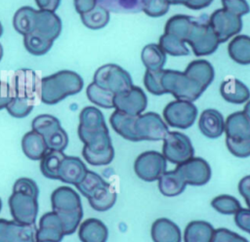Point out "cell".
Segmentation results:
<instances>
[{
    "label": "cell",
    "mask_w": 250,
    "mask_h": 242,
    "mask_svg": "<svg viewBox=\"0 0 250 242\" xmlns=\"http://www.w3.org/2000/svg\"><path fill=\"white\" fill-rule=\"evenodd\" d=\"M176 170L182 175L186 183L190 185H204L211 178L210 165L200 157H191L186 162L177 165Z\"/></svg>",
    "instance_id": "2e32d148"
},
{
    "label": "cell",
    "mask_w": 250,
    "mask_h": 242,
    "mask_svg": "<svg viewBox=\"0 0 250 242\" xmlns=\"http://www.w3.org/2000/svg\"><path fill=\"white\" fill-rule=\"evenodd\" d=\"M87 98L94 104L104 107V108H113V99L114 94L98 86L96 83L92 82L88 85L86 90Z\"/></svg>",
    "instance_id": "ab89813d"
},
{
    "label": "cell",
    "mask_w": 250,
    "mask_h": 242,
    "mask_svg": "<svg viewBox=\"0 0 250 242\" xmlns=\"http://www.w3.org/2000/svg\"><path fill=\"white\" fill-rule=\"evenodd\" d=\"M232 60L239 64H250V36L237 35L231 39L228 47Z\"/></svg>",
    "instance_id": "d6a6232c"
},
{
    "label": "cell",
    "mask_w": 250,
    "mask_h": 242,
    "mask_svg": "<svg viewBox=\"0 0 250 242\" xmlns=\"http://www.w3.org/2000/svg\"><path fill=\"white\" fill-rule=\"evenodd\" d=\"M79 139L84 143L82 155L90 165H108L113 160L114 148L108 130L100 131Z\"/></svg>",
    "instance_id": "277c9868"
},
{
    "label": "cell",
    "mask_w": 250,
    "mask_h": 242,
    "mask_svg": "<svg viewBox=\"0 0 250 242\" xmlns=\"http://www.w3.org/2000/svg\"><path fill=\"white\" fill-rule=\"evenodd\" d=\"M215 228L205 221H192L184 231V242H210Z\"/></svg>",
    "instance_id": "4dcf8cb0"
},
{
    "label": "cell",
    "mask_w": 250,
    "mask_h": 242,
    "mask_svg": "<svg viewBox=\"0 0 250 242\" xmlns=\"http://www.w3.org/2000/svg\"><path fill=\"white\" fill-rule=\"evenodd\" d=\"M134 131L138 141H160L169 133L166 123L155 112H146L138 115L135 121Z\"/></svg>",
    "instance_id": "4fadbf2b"
},
{
    "label": "cell",
    "mask_w": 250,
    "mask_h": 242,
    "mask_svg": "<svg viewBox=\"0 0 250 242\" xmlns=\"http://www.w3.org/2000/svg\"><path fill=\"white\" fill-rule=\"evenodd\" d=\"M64 235L63 224L56 212H48L40 218L36 242H61Z\"/></svg>",
    "instance_id": "d6986e66"
},
{
    "label": "cell",
    "mask_w": 250,
    "mask_h": 242,
    "mask_svg": "<svg viewBox=\"0 0 250 242\" xmlns=\"http://www.w3.org/2000/svg\"><path fill=\"white\" fill-rule=\"evenodd\" d=\"M234 222L241 230L250 234V209L240 208L234 214Z\"/></svg>",
    "instance_id": "816d5d0a"
},
{
    "label": "cell",
    "mask_w": 250,
    "mask_h": 242,
    "mask_svg": "<svg viewBox=\"0 0 250 242\" xmlns=\"http://www.w3.org/2000/svg\"><path fill=\"white\" fill-rule=\"evenodd\" d=\"M209 22L220 43L227 42L242 29L241 17L225 9L216 10L209 18Z\"/></svg>",
    "instance_id": "9a60e30c"
},
{
    "label": "cell",
    "mask_w": 250,
    "mask_h": 242,
    "mask_svg": "<svg viewBox=\"0 0 250 242\" xmlns=\"http://www.w3.org/2000/svg\"><path fill=\"white\" fill-rule=\"evenodd\" d=\"M148 0H97V4L108 12L135 14L144 10Z\"/></svg>",
    "instance_id": "836d02e7"
},
{
    "label": "cell",
    "mask_w": 250,
    "mask_h": 242,
    "mask_svg": "<svg viewBox=\"0 0 250 242\" xmlns=\"http://www.w3.org/2000/svg\"><path fill=\"white\" fill-rule=\"evenodd\" d=\"M226 144L235 157L250 156V121L243 111L233 112L225 122Z\"/></svg>",
    "instance_id": "3957f363"
},
{
    "label": "cell",
    "mask_w": 250,
    "mask_h": 242,
    "mask_svg": "<svg viewBox=\"0 0 250 242\" xmlns=\"http://www.w3.org/2000/svg\"><path fill=\"white\" fill-rule=\"evenodd\" d=\"M36 232L35 223L0 219V242H36Z\"/></svg>",
    "instance_id": "e0dca14e"
},
{
    "label": "cell",
    "mask_w": 250,
    "mask_h": 242,
    "mask_svg": "<svg viewBox=\"0 0 250 242\" xmlns=\"http://www.w3.org/2000/svg\"><path fill=\"white\" fill-rule=\"evenodd\" d=\"M137 116L138 115H130L120 110H115L110 115L109 122L113 130L122 138L131 141H138L134 131Z\"/></svg>",
    "instance_id": "f1b7e54d"
},
{
    "label": "cell",
    "mask_w": 250,
    "mask_h": 242,
    "mask_svg": "<svg viewBox=\"0 0 250 242\" xmlns=\"http://www.w3.org/2000/svg\"><path fill=\"white\" fill-rule=\"evenodd\" d=\"M31 128L44 138L49 149L63 151L66 148L68 144L67 134L55 116L50 114L38 115L32 120Z\"/></svg>",
    "instance_id": "ba28073f"
},
{
    "label": "cell",
    "mask_w": 250,
    "mask_h": 242,
    "mask_svg": "<svg viewBox=\"0 0 250 242\" xmlns=\"http://www.w3.org/2000/svg\"><path fill=\"white\" fill-rule=\"evenodd\" d=\"M193 17L186 15H176L171 17L165 25V33L172 34L186 42L194 21Z\"/></svg>",
    "instance_id": "d590c367"
},
{
    "label": "cell",
    "mask_w": 250,
    "mask_h": 242,
    "mask_svg": "<svg viewBox=\"0 0 250 242\" xmlns=\"http://www.w3.org/2000/svg\"><path fill=\"white\" fill-rule=\"evenodd\" d=\"M197 108L191 101L176 100L169 102L164 110L163 117L166 123L174 128L188 129L195 121Z\"/></svg>",
    "instance_id": "5bb4252c"
},
{
    "label": "cell",
    "mask_w": 250,
    "mask_h": 242,
    "mask_svg": "<svg viewBox=\"0 0 250 242\" xmlns=\"http://www.w3.org/2000/svg\"><path fill=\"white\" fill-rule=\"evenodd\" d=\"M186 75L198 82L205 90L213 82L215 70L213 65L205 60H195L188 63L186 70Z\"/></svg>",
    "instance_id": "4316f807"
},
{
    "label": "cell",
    "mask_w": 250,
    "mask_h": 242,
    "mask_svg": "<svg viewBox=\"0 0 250 242\" xmlns=\"http://www.w3.org/2000/svg\"><path fill=\"white\" fill-rule=\"evenodd\" d=\"M166 169L167 160L162 153L154 150L141 153L134 163L136 175L145 182L157 181Z\"/></svg>",
    "instance_id": "8fae6325"
},
{
    "label": "cell",
    "mask_w": 250,
    "mask_h": 242,
    "mask_svg": "<svg viewBox=\"0 0 250 242\" xmlns=\"http://www.w3.org/2000/svg\"><path fill=\"white\" fill-rule=\"evenodd\" d=\"M198 128L208 139L221 137L225 132V120L222 113L213 108L203 110L199 117Z\"/></svg>",
    "instance_id": "603a6c76"
},
{
    "label": "cell",
    "mask_w": 250,
    "mask_h": 242,
    "mask_svg": "<svg viewBox=\"0 0 250 242\" xmlns=\"http://www.w3.org/2000/svg\"><path fill=\"white\" fill-rule=\"evenodd\" d=\"M97 5V0H74V7L78 14L82 15L93 10Z\"/></svg>",
    "instance_id": "11a10c76"
},
{
    "label": "cell",
    "mask_w": 250,
    "mask_h": 242,
    "mask_svg": "<svg viewBox=\"0 0 250 242\" xmlns=\"http://www.w3.org/2000/svg\"><path fill=\"white\" fill-rule=\"evenodd\" d=\"M211 206L220 214L234 215L240 208V202L233 196L223 194L215 197L211 201Z\"/></svg>",
    "instance_id": "ee69618b"
},
{
    "label": "cell",
    "mask_w": 250,
    "mask_h": 242,
    "mask_svg": "<svg viewBox=\"0 0 250 242\" xmlns=\"http://www.w3.org/2000/svg\"><path fill=\"white\" fill-rule=\"evenodd\" d=\"M222 4L223 9L239 17L247 15L250 12V7L246 0H222Z\"/></svg>",
    "instance_id": "681fc988"
},
{
    "label": "cell",
    "mask_w": 250,
    "mask_h": 242,
    "mask_svg": "<svg viewBox=\"0 0 250 242\" xmlns=\"http://www.w3.org/2000/svg\"><path fill=\"white\" fill-rule=\"evenodd\" d=\"M210 242H248V240L229 229L221 227L215 229Z\"/></svg>",
    "instance_id": "c3c4849f"
},
{
    "label": "cell",
    "mask_w": 250,
    "mask_h": 242,
    "mask_svg": "<svg viewBox=\"0 0 250 242\" xmlns=\"http://www.w3.org/2000/svg\"><path fill=\"white\" fill-rule=\"evenodd\" d=\"M162 86L165 94H172L176 100L194 101L205 89L195 80L191 79L185 72L163 69Z\"/></svg>",
    "instance_id": "5b68a950"
},
{
    "label": "cell",
    "mask_w": 250,
    "mask_h": 242,
    "mask_svg": "<svg viewBox=\"0 0 250 242\" xmlns=\"http://www.w3.org/2000/svg\"><path fill=\"white\" fill-rule=\"evenodd\" d=\"M158 181L159 191L167 197L180 195L186 188V182L182 175L175 169L163 173Z\"/></svg>",
    "instance_id": "f546056e"
},
{
    "label": "cell",
    "mask_w": 250,
    "mask_h": 242,
    "mask_svg": "<svg viewBox=\"0 0 250 242\" xmlns=\"http://www.w3.org/2000/svg\"><path fill=\"white\" fill-rule=\"evenodd\" d=\"M141 58L146 70L150 71L163 69L166 62V54L158 44H147L145 46Z\"/></svg>",
    "instance_id": "e575fe53"
},
{
    "label": "cell",
    "mask_w": 250,
    "mask_h": 242,
    "mask_svg": "<svg viewBox=\"0 0 250 242\" xmlns=\"http://www.w3.org/2000/svg\"><path fill=\"white\" fill-rule=\"evenodd\" d=\"M162 154L169 162L180 165L193 157L194 149L188 136L180 132H169L163 139Z\"/></svg>",
    "instance_id": "30bf717a"
},
{
    "label": "cell",
    "mask_w": 250,
    "mask_h": 242,
    "mask_svg": "<svg viewBox=\"0 0 250 242\" xmlns=\"http://www.w3.org/2000/svg\"><path fill=\"white\" fill-rule=\"evenodd\" d=\"M23 45L29 54L42 56L51 49L53 41L47 40L35 33H28L23 35Z\"/></svg>",
    "instance_id": "7bdbcfd3"
},
{
    "label": "cell",
    "mask_w": 250,
    "mask_h": 242,
    "mask_svg": "<svg viewBox=\"0 0 250 242\" xmlns=\"http://www.w3.org/2000/svg\"><path fill=\"white\" fill-rule=\"evenodd\" d=\"M104 130L108 129L102 111L94 106L84 107L79 114L78 137L80 138Z\"/></svg>",
    "instance_id": "7402d4cb"
},
{
    "label": "cell",
    "mask_w": 250,
    "mask_h": 242,
    "mask_svg": "<svg viewBox=\"0 0 250 242\" xmlns=\"http://www.w3.org/2000/svg\"><path fill=\"white\" fill-rule=\"evenodd\" d=\"M195 56H207L215 53L220 44L206 15L195 18L189 34L186 40Z\"/></svg>",
    "instance_id": "52a82bcc"
},
{
    "label": "cell",
    "mask_w": 250,
    "mask_h": 242,
    "mask_svg": "<svg viewBox=\"0 0 250 242\" xmlns=\"http://www.w3.org/2000/svg\"><path fill=\"white\" fill-rule=\"evenodd\" d=\"M21 149L24 155L31 160H40L49 149L44 138L31 130L21 139Z\"/></svg>",
    "instance_id": "83f0119b"
},
{
    "label": "cell",
    "mask_w": 250,
    "mask_h": 242,
    "mask_svg": "<svg viewBox=\"0 0 250 242\" xmlns=\"http://www.w3.org/2000/svg\"><path fill=\"white\" fill-rule=\"evenodd\" d=\"M78 236L81 242H106L108 230L102 221L90 218L80 224Z\"/></svg>",
    "instance_id": "484cf974"
},
{
    "label": "cell",
    "mask_w": 250,
    "mask_h": 242,
    "mask_svg": "<svg viewBox=\"0 0 250 242\" xmlns=\"http://www.w3.org/2000/svg\"><path fill=\"white\" fill-rule=\"evenodd\" d=\"M188 0H166L169 5H185L188 3Z\"/></svg>",
    "instance_id": "680465c9"
},
{
    "label": "cell",
    "mask_w": 250,
    "mask_h": 242,
    "mask_svg": "<svg viewBox=\"0 0 250 242\" xmlns=\"http://www.w3.org/2000/svg\"><path fill=\"white\" fill-rule=\"evenodd\" d=\"M13 191H22L32 194L36 197L39 196V188L36 182L28 178H21L16 181L13 186Z\"/></svg>",
    "instance_id": "f907efd6"
},
{
    "label": "cell",
    "mask_w": 250,
    "mask_h": 242,
    "mask_svg": "<svg viewBox=\"0 0 250 242\" xmlns=\"http://www.w3.org/2000/svg\"><path fill=\"white\" fill-rule=\"evenodd\" d=\"M87 171L88 169L86 165L80 158L65 155L59 167L58 180L62 182L76 185L83 181Z\"/></svg>",
    "instance_id": "44dd1931"
},
{
    "label": "cell",
    "mask_w": 250,
    "mask_h": 242,
    "mask_svg": "<svg viewBox=\"0 0 250 242\" xmlns=\"http://www.w3.org/2000/svg\"><path fill=\"white\" fill-rule=\"evenodd\" d=\"M82 77L71 70H61L41 78V101L55 104L68 96L79 93L83 88Z\"/></svg>",
    "instance_id": "6da1fadb"
},
{
    "label": "cell",
    "mask_w": 250,
    "mask_h": 242,
    "mask_svg": "<svg viewBox=\"0 0 250 242\" xmlns=\"http://www.w3.org/2000/svg\"><path fill=\"white\" fill-rule=\"evenodd\" d=\"M40 10L55 12L60 6L61 0H35Z\"/></svg>",
    "instance_id": "9f6ffc18"
},
{
    "label": "cell",
    "mask_w": 250,
    "mask_h": 242,
    "mask_svg": "<svg viewBox=\"0 0 250 242\" xmlns=\"http://www.w3.org/2000/svg\"><path fill=\"white\" fill-rule=\"evenodd\" d=\"M12 98L13 96L9 81L0 80V110L6 108Z\"/></svg>",
    "instance_id": "f5cc1de1"
},
{
    "label": "cell",
    "mask_w": 250,
    "mask_h": 242,
    "mask_svg": "<svg viewBox=\"0 0 250 242\" xmlns=\"http://www.w3.org/2000/svg\"><path fill=\"white\" fill-rule=\"evenodd\" d=\"M62 23L55 12L46 10H37L36 27L31 33H35L47 40L55 41L61 34Z\"/></svg>",
    "instance_id": "ffe728a7"
},
{
    "label": "cell",
    "mask_w": 250,
    "mask_h": 242,
    "mask_svg": "<svg viewBox=\"0 0 250 242\" xmlns=\"http://www.w3.org/2000/svg\"><path fill=\"white\" fill-rule=\"evenodd\" d=\"M36 18L37 10L29 6H23L20 8L14 15V28L21 35L31 33L36 27Z\"/></svg>",
    "instance_id": "1f68e13d"
},
{
    "label": "cell",
    "mask_w": 250,
    "mask_h": 242,
    "mask_svg": "<svg viewBox=\"0 0 250 242\" xmlns=\"http://www.w3.org/2000/svg\"><path fill=\"white\" fill-rule=\"evenodd\" d=\"M1 208H2V201H1V199H0V211H1Z\"/></svg>",
    "instance_id": "be15d7a7"
},
{
    "label": "cell",
    "mask_w": 250,
    "mask_h": 242,
    "mask_svg": "<svg viewBox=\"0 0 250 242\" xmlns=\"http://www.w3.org/2000/svg\"><path fill=\"white\" fill-rule=\"evenodd\" d=\"M170 5L166 0H148L143 12L149 17L158 18L164 16L169 11Z\"/></svg>",
    "instance_id": "7dc6e473"
},
{
    "label": "cell",
    "mask_w": 250,
    "mask_h": 242,
    "mask_svg": "<svg viewBox=\"0 0 250 242\" xmlns=\"http://www.w3.org/2000/svg\"><path fill=\"white\" fill-rule=\"evenodd\" d=\"M9 83L13 98L26 101L34 106L41 101V77L36 71L29 68L18 69Z\"/></svg>",
    "instance_id": "8992f818"
},
{
    "label": "cell",
    "mask_w": 250,
    "mask_h": 242,
    "mask_svg": "<svg viewBox=\"0 0 250 242\" xmlns=\"http://www.w3.org/2000/svg\"><path fill=\"white\" fill-rule=\"evenodd\" d=\"M53 211L60 217L65 235H70L77 229L83 217L81 200L78 193L69 186H60L51 195Z\"/></svg>",
    "instance_id": "7a4b0ae2"
},
{
    "label": "cell",
    "mask_w": 250,
    "mask_h": 242,
    "mask_svg": "<svg viewBox=\"0 0 250 242\" xmlns=\"http://www.w3.org/2000/svg\"><path fill=\"white\" fill-rule=\"evenodd\" d=\"M153 242H181L182 234L179 226L167 218H160L153 222L150 229Z\"/></svg>",
    "instance_id": "cb8c5ba5"
},
{
    "label": "cell",
    "mask_w": 250,
    "mask_h": 242,
    "mask_svg": "<svg viewBox=\"0 0 250 242\" xmlns=\"http://www.w3.org/2000/svg\"><path fill=\"white\" fill-rule=\"evenodd\" d=\"M158 45L165 52V54L171 56H188L189 54V50L186 46L185 42L169 33L164 32L160 36Z\"/></svg>",
    "instance_id": "60d3db41"
},
{
    "label": "cell",
    "mask_w": 250,
    "mask_h": 242,
    "mask_svg": "<svg viewBox=\"0 0 250 242\" xmlns=\"http://www.w3.org/2000/svg\"><path fill=\"white\" fill-rule=\"evenodd\" d=\"M162 74L163 69L150 71L146 70L144 77V83L146 90L155 96H160L165 94L162 86Z\"/></svg>",
    "instance_id": "f6af8a7d"
},
{
    "label": "cell",
    "mask_w": 250,
    "mask_h": 242,
    "mask_svg": "<svg viewBox=\"0 0 250 242\" xmlns=\"http://www.w3.org/2000/svg\"><path fill=\"white\" fill-rule=\"evenodd\" d=\"M114 108L130 115L142 114L147 105V98L142 88L133 86L129 91L114 95Z\"/></svg>",
    "instance_id": "ac0fdd59"
},
{
    "label": "cell",
    "mask_w": 250,
    "mask_h": 242,
    "mask_svg": "<svg viewBox=\"0 0 250 242\" xmlns=\"http://www.w3.org/2000/svg\"><path fill=\"white\" fill-rule=\"evenodd\" d=\"M83 24L93 30H98L104 27L109 21V12L100 5L88 13L80 15Z\"/></svg>",
    "instance_id": "f35d334b"
},
{
    "label": "cell",
    "mask_w": 250,
    "mask_h": 242,
    "mask_svg": "<svg viewBox=\"0 0 250 242\" xmlns=\"http://www.w3.org/2000/svg\"><path fill=\"white\" fill-rule=\"evenodd\" d=\"M2 33H3V26H2V24L0 22V36L2 35Z\"/></svg>",
    "instance_id": "6125c7cd"
},
{
    "label": "cell",
    "mask_w": 250,
    "mask_h": 242,
    "mask_svg": "<svg viewBox=\"0 0 250 242\" xmlns=\"http://www.w3.org/2000/svg\"><path fill=\"white\" fill-rule=\"evenodd\" d=\"M220 93L225 101L235 104L246 102L250 98L248 87L234 77H229L222 82Z\"/></svg>",
    "instance_id": "d4e9b609"
},
{
    "label": "cell",
    "mask_w": 250,
    "mask_h": 242,
    "mask_svg": "<svg viewBox=\"0 0 250 242\" xmlns=\"http://www.w3.org/2000/svg\"><path fill=\"white\" fill-rule=\"evenodd\" d=\"M34 105L26 101L13 98L6 106L8 113L16 118H23L27 116L33 109Z\"/></svg>",
    "instance_id": "bcb514c9"
},
{
    "label": "cell",
    "mask_w": 250,
    "mask_h": 242,
    "mask_svg": "<svg viewBox=\"0 0 250 242\" xmlns=\"http://www.w3.org/2000/svg\"><path fill=\"white\" fill-rule=\"evenodd\" d=\"M107 183L108 182H106L100 175L88 170L83 181L77 183L75 186L80 191V193L88 199L93 196L98 189L106 185Z\"/></svg>",
    "instance_id": "b9f144b4"
},
{
    "label": "cell",
    "mask_w": 250,
    "mask_h": 242,
    "mask_svg": "<svg viewBox=\"0 0 250 242\" xmlns=\"http://www.w3.org/2000/svg\"><path fill=\"white\" fill-rule=\"evenodd\" d=\"M213 0H188L186 6L191 10H200L208 7Z\"/></svg>",
    "instance_id": "6f0895ef"
},
{
    "label": "cell",
    "mask_w": 250,
    "mask_h": 242,
    "mask_svg": "<svg viewBox=\"0 0 250 242\" xmlns=\"http://www.w3.org/2000/svg\"><path fill=\"white\" fill-rule=\"evenodd\" d=\"M93 82L114 95L125 93L134 86L129 72L114 63L99 67L94 74Z\"/></svg>",
    "instance_id": "9c48e42d"
},
{
    "label": "cell",
    "mask_w": 250,
    "mask_h": 242,
    "mask_svg": "<svg viewBox=\"0 0 250 242\" xmlns=\"http://www.w3.org/2000/svg\"><path fill=\"white\" fill-rule=\"evenodd\" d=\"M2 57H3V47H2V45L0 44V60H2Z\"/></svg>",
    "instance_id": "94428289"
},
{
    "label": "cell",
    "mask_w": 250,
    "mask_h": 242,
    "mask_svg": "<svg viewBox=\"0 0 250 242\" xmlns=\"http://www.w3.org/2000/svg\"><path fill=\"white\" fill-rule=\"evenodd\" d=\"M238 191L250 209V176H246L240 180L238 183Z\"/></svg>",
    "instance_id": "db71d44e"
},
{
    "label": "cell",
    "mask_w": 250,
    "mask_h": 242,
    "mask_svg": "<svg viewBox=\"0 0 250 242\" xmlns=\"http://www.w3.org/2000/svg\"><path fill=\"white\" fill-rule=\"evenodd\" d=\"M243 113L245 114V116L248 118V120L250 121V100L246 102L244 109H243Z\"/></svg>",
    "instance_id": "91938a15"
},
{
    "label": "cell",
    "mask_w": 250,
    "mask_h": 242,
    "mask_svg": "<svg viewBox=\"0 0 250 242\" xmlns=\"http://www.w3.org/2000/svg\"><path fill=\"white\" fill-rule=\"evenodd\" d=\"M64 156L63 151L48 149L40 159V170L43 176L51 180H58L59 167Z\"/></svg>",
    "instance_id": "74e56055"
},
{
    "label": "cell",
    "mask_w": 250,
    "mask_h": 242,
    "mask_svg": "<svg viewBox=\"0 0 250 242\" xmlns=\"http://www.w3.org/2000/svg\"><path fill=\"white\" fill-rule=\"evenodd\" d=\"M38 197L22 191H13L9 197V207L14 221L31 224L35 223L38 214Z\"/></svg>",
    "instance_id": "7c38bea8"
},
{
    "label": "cell",
    "mask_w": 250,
    "mask_h": 242,
    "mask_svg": "<svg viewBox=\"0 0 250 242\" xmlns=\"http://www.w3.org/2000/svg\"><path fill=\"white\" fill-rule=\"evenodd\" d=\"M90 206L98 212H105L109 210L116 201V191L107 183L98 189L93 196L88 198Z\"/></svg>",
    "instance_id": "8d00e7d4"
}]
</instances>
